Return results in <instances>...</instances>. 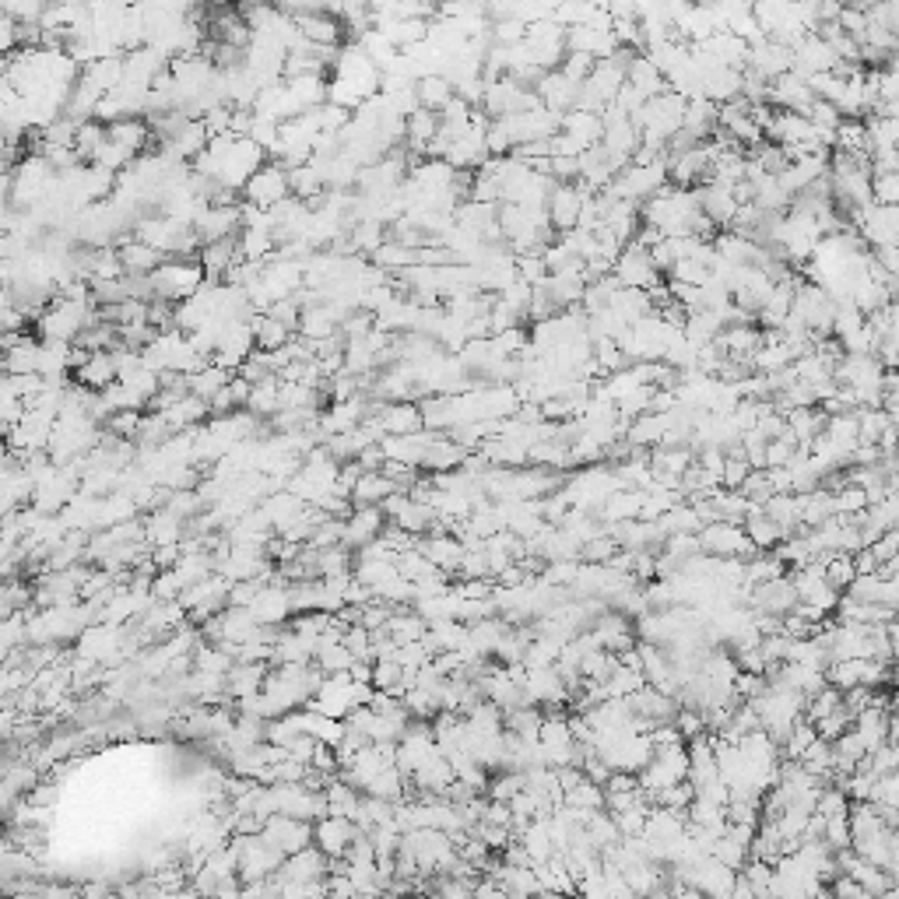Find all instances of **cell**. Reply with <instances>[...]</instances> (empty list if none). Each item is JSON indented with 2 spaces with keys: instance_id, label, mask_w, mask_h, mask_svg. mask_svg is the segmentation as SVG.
<instances>
[{
  "instance_id": "1",
  "label": "cell",
  "mask_w": 899,
  "mask_h": 899,
  "mask_svg": "<svg viewBox=\"0 0 899 899\" xmlns=\"http://www.w3.org/2000/svg\"><path fill=\"white\" fill-rule=\"evenodd\" d=\"M148 281H152V292L159 295V299H166V303H183V299H190V295L204 285V267L190 257H169V260L162 257V264L148 274Z\"/></svg>"
},
{
  "instance_id": "2",
  "label": "cell",
  "mask_w": 899,
  "mask_h": 899,
  "mask_svg": "<svg viewBox=\"0 0 899 899\" xmlns=\"http://www.w3.org/2000/svg\"><path fill=\"white\" fill-rule=\"evenodd\" d=\"M661 187H668V166H664V159L643 162V166L629 162V166L619 169V173H615V180L608 183V194L622 197V201L643 204L647 197H654Z\"/></svg>"
},
{
  "instance_id": "3",
  "label": "cell",
  "mask_w": 899,
  "mask_h": 899,
  "mask_svg": "<svg viewBox=\"0 0 899 899\" xmlns=\"http://www.w3.org/2000/svg\"><path fill=\"white\" fill-rule=\"evenodd\" d=\"M478 106H482V113L489 116V120H496V116L524 113V109L541 106V99L527 85H520L517 78L503 74V78L485 81V92H482V102H478Z\"/></svg>"
},
{
  "instance_id": "4",
  "label": "cell",
  "mask_w": 899,
  "mask_h": 899,
  "mask_svg": "<svg viewBox=\"0 0 899 899\" xmlns=\"http://www.w3.org/2000/svg\"><path fill=\"white\" fill-rule=\"evenodd\" d=\"M699 552L706 555H717V559H752L759 555V548L748 541L745 527L734 524V520H713V524L699 527Z\"/></svg>"
},
{
  "instance_id": "5",
  "label": "cell",
  "mask_w": 899,
  "mask_h": 899,
  "mask_svg": "<svg viewBox=\"0 0 899 899\" xmlns=\"http://www.w3.org/2000/svg\"><path fill=\"white\" fill-rule=\"evenodd\" d=\"M243 194H246V204L250 208H274V204H281L288 194H292V183H288V173L285 166H260L253 169V176L243 183Z\"/></svg>"
},
{
  "instance_id": "6",
  "label": "cell",
  "mask_w": 899,
  "mask_h": 899,
  "mask_svg": "<svg viewBox=\"0 0 899 899\" xmlns=\"http://www.w3.org/2000/svg\"><path fill=\"white\" fill-rule=\"evenodd\" d=\"M612 274H615V281L626 285V288H650V285H657V281H664V274L654 267L650 253L643 250V246H636V243L622 246V253L615 257V264H612Z\"/></svg>"
},
{
  "instance_id": "7",
  "label": "cell",
  "mask_w": 899,
  "mask_h": 899,
  "mask_svg": "<svg viewBox=\"0 0 899 899\" xmlns=\"http://www.w3.org/2000/svg\"><path fill=\"white\" fill-rule=\"evenodd\" d=\"M748 605H752V612L787 615L794 605H798V590H794L791 573L773 576V580H766V583H756V587L748 590Z\"/></svg>"
},
{
  "instance_id": "8",
  "label": "cell",
  "mask_w": 899,
  "mask_h": 899,
  "mask_svg": "<svg viewBox=\"0 0 899 899\" xmlns=\"http://www.w3.org/2000/svg\"><path fill=\"white\" fill-rule=\"evenodd\" d=\"M566 50L587 53L594 60H608L622 50L619 39H615L612 25H573L566 29Z\"/></svg>"
},
{
  "instance_id": "9",
  "label": "cell",
  "mask_w": 899,
  "mask_h": 899,
  "mask_svg": "<svg viewBox=\"0 0 899 899\" xmlns=\"http://www.w3.org/2000/svg\"><path fill=\"white\" fill-rule=\"evenodd\" d=\"M583 190L573 183H555L552 194H548L545 201V211H548V225H552L555 232H569L576 229V222H580V211H583Z\"/></svg>"
},
{
  "instance_id": "10",
  "label": "cell",
  "mask_w": 899,
  "mask_h": 899,
  "mask_svg": "<svg viewBox=\"0 0 899 899\" xmlns=\"http://www.w3.org/2000/svg\"><path fill=\"white\" fill-rule=\"evenodd\" d=\"M794 53V67L791 71L798 74H822V71H833L836 64H840V57L833 53V46L826 43V39L819 36V32H805V36L798 39V43L791 46Z\"/></svg>"
},
{
  "instance_id": "11",
  "label": "cell",
  "mask_w": 899,
  "mask_h": 899,
  "mask_svg": "<svg viewBox=\"0 0 899 899\" xmlns=\"http://www.w3.org/2000/svg\"><path fill=\"white\" fill-rule=\"evenodd\" d=\"M748 71H756L759 78L773 81L780 74H787L794 67V53L791 46L777 43V39H759L756 46H748V60H745Z\"/></svg>"
},
{
  "instance_id": "12",
  "label": "cell",
  "mask_w": 899,
  "mask_h": 899,
  "mask_svg": "<svg viewBox=\"0 0 899 899\" xmlns=\"http://www.w3.org/2000/svg\"><path fill=\"white\" fill-rule=\"evenodd\" d=\"M299 36L313 46H331V50H341V39H345V25H341L338 15L331 11H310V15L292 18Z\"/></svg>"
},
{
  "instance_id": "13",
  "label": "cell",
  "mask_w": 899,
  "mask_h": 899,
  "mask_svg": "<svg viewBox=\"0 0 899 899\" xmlns=\"http://www.w3.org/2000/svg\"><path fill=\"white\" fill-rule=\"evenodd\" d=\"M576 92H580V85H576L573 78H566L559 67L545 71L538 78V85H534V95L541 99V106L552 109V113H559V116L576 106Z\"/></svg>"
},
{
  "instance_id": "14",
  "label": "cell",
  "mask_w": 899,
  "mask_h": 899,
  "mask_svg": "<svg viewBox=\"0 0 899 899\" xmlns=\"http://www.w3.org/2000/svg\"><path fill=\"white\" fill-rule=\"evenodd\" d=\"M418 552H422L432 566H439L446 576H450L461 569V559L468 548H464V541L457 538V534L443 531V534H429V538H418Z\"/></svg>"
},
{
  "instance_id": "15",
  "label": "cell",
  "mask_w": 899,
  "mask_h": 899,
  "mask_svg": "<svg viewBox=\"0 0 899 899\" xmlns=\"http://www.w3.org/2000/svg\"><path fill=\"white\" fill-rule=\"evenodd\" d=\"M590 633L597 636V643L605 650H612V654H619V650L633 647L636 643V629L633 622H629V615L615 612V608H608L605 615H597L594 626H590Z\"/></svg>"
},
{
  "instance_id": "16",
  "label": "cell",
  "mask_w": 899,
  "mask_h": 899,
  "mask_svg": "<svg viewBox=\"0 0 899 899\" xmlns=\"http://www.w3.org/2000/svg\"><path fill=\"white\" fill-rule=\"evenodd\" d=\"M843 594H850L854 601H875V605L896 608L899 605V576L882 580L878 573H857L854 580L847 583Z\"/></svg>"
},
{
  "instance_id": "17",
  "label": "cell",
  "mask_w": 899,
  "mask_h": 899,
  "mask_svg": "<svg viewBox=\"0 0 899 899\" xmlns=\"http://www.w3.org/2000/svg\"><path fill=\"white\" fill-rule=\"evenodd\" d=\"M313 836H317L320 850H324L327 857H338V854H345V850L352 847V840L359 836V829H355V819H348V815L327 812V819H320V826L313 829Z\"/></svg>"
},
{
  "instance_id": "18",
  "label": "cell",
  "mask_w": 899,
  "mask_h": 899,
  "mask_svg": "<svg viewBox=\"0 0 899 899\" xmlns=\"http://www.w3.org/2000/svg\"><path fill=\"white\" fill-rule=\"evenodd\" d=\"M713 345H717L727 359H748V355L763 345V327H756L752 320H745V324H727L724 331L717 334Z\"/></svg>"
},
{
  "instance_id": "19",
  "label": "cell",
  "mask_w": 899,
  "mask_h": 899,
  "mask_svg": "<svg viewBox=\"0 0 899 899\" xmlns=\"http://www.w3.org/2000/svg\"><path fill=\"white\" fill-rule=\"evenodd\" d=\"M692 194H696L699 211H703L713 225H727L734 215V208H738V201L731 197V187H724V183L706 180V183H699V190H692Z\"/></svg>"
},
{
  "instance_id": "20",
  "label": "cell",
  "mask_w": 899,
  "mask_h": 899,
  "mask_svg": "<svg viewBox=\"0 0 899 899\" xmlns=\"http://www.w3.org/2000/svg\"><path fill=\"white\" fill-rule=\"evenodd\" d=\"M626 81L636 88V92L647 95V99H650V95L668 92V78L657 71V64L647 57V53H629V60H626Z\"/></svg>"
},
{
  "instance_id": "21",
  "label": "cell",
  "mask_w": 899,
  "mask_h": 899,
  "mask_svg": "<svg viewBox=\"0 0 899 899\" xmlns=\"http://www.w3.org/2000/svg\"><path fill=\"white\" fill-rule=\"evenodd\" d=\"M559 130L569 137H576V141L583 144V148H590V144H601V130H605V123H601V113H590V109H566V113L559 116Z\"/></svg>"
},
{
  "instance_id": "22",
  "label": "cell",
  "mask_w": 899,
  "mask_h": 899,
  "mask_svg": "<svg viewBox=\"0 0 899 899\" xmlns=\"http://www.w3.org/2000/svg\"><path fill=\"white\" fill-rule=\"evenodd\" d=\"M703 95L710 102H717V106H724V102L738 99V95H741V71H738V67L713 64L710 71H703Z\"/></svg>"
},
{
  "instance_id": "23",
  "label": "cell",
  "mask_w": 899,
  "mask_h": 899,
  "mask_svg": "<svg viewBox=\"0 0 899 899\" xmlns=\"http://www.w3.org/2000/svg\"><path fill=\"white\" fill-rule=\"evenodd\" d=\"M784 422H787V432L794 436V443L808 450L812 439L822 432V425H826V411H822L819 404H812V408H787Z\"/></svg>"
},
{
  "instance_id": "24",
  "label": "cell",
  "mask_w": 899,
  "mask_h": 899,
  "mask_svg": "<svg viewBox=\"0 0 899 899\" xmlns=\"http://www.w3.org/2000/svg\"><path fill=\"white\" fill-rule=\"evenodd\" d=\"M383 534V510H376V506H359V510L352 513V520L345 524V545L352 548H362L369 545L373 538H380Z\"/></svg>"
},
{
  "instance_id": "25",
  "label": "cell",
  "mask_w": 899,
  "mask_h": 899,
  "mask_svg": "<svg viewBox=\"0 0 899 899\" xmlns=\"http://www.w3.org/2000/svg\"><path fill=\"white\" fill-rule=\"evenodd\" d=\"M380 429L383 436H404V432H415L422 429V415H418V404L411 401H394L387 408H380Z\"/></svg>"
},
{
  "instance_id": "26",
  "label": "cell",
  "mask_w": 899,
  "mask_h": 899,
  "mask_svg": "<svg viewBox=\"0 0 899 899\" xmlns=\"http://www.w3.org/2000/svg\"><path fill=\"white\" fill-rule=\"evenodd\" d=\"M468 454H471L468 446L454 443L450 436L436 432V439H432L429 450H425V461L422 464H425V468H432V471H454V468H461L464 457H468Z\"/></svg>"
},
{
  "instance_id": "27",
  "label": "cell",
  "mask_w": 899,
  "mask_h": 899,
  "mask_svg": "<svg viewBox=\"0 0 899 899\" xmlns=\"http://www.w3.org/2000/svg\"><path fill=\"white\" fill-rule=\"evenodd\" d=\"M415 95H418V106L439 113L446 102L454 99V85H450L446 74H422V78L415 81Z\"/></svg>"
},
{
  "instance_id": "28",
  "label": "cell",
  "mask_w": 899,
  "mask_h": 899,
  "mask_svg": "<svg viewBox=\"0 0 899 899\" xmlns=\"http://www.w3.org/2000/svg\"><path fill=\"white\" fill-rule=\"evenodd\" d=\"M763 513L770 520H777L784 538L801 527V510H798V496H794V492H773V496L763 503Z\"/></svg>"
},
{
  "instance_id": "29",
  "label": "cell",
  "mask_w": 899,
  "mask_h": 899,
  "mask_svg": "<svg viewBox=\"0 0 899 899\" xmlns=\"http://www.w3.org/2000/svg\"><path fill=\"white\" fill-rule=\"evenodd\" d=\"M752 187H756V197H752V204H756L763 215H773V211H787V208H791L794 197L787 194L784 187H780L777 173H763L756 183H752Z\"/></svg>"
},
{
  "instance_id": "30",
  "label": "cell",
  "mask_w": 899,
  "mask_h": 899,
  "mask_svg": "<svg viewBox=\"0 0 899 899\" xmlns=\"http://www.w3.org/2000/svg\"><path fill=\"white\" fill-rule=\"evenodd\" d=\"M116 257H120L123 264V274H152L155 267L162 264V253L152 250L148 243H141V239H134V243L120 246L116 250Z\"/></svg>"
},
{
  "instance_id": "31",
  "label": "cell",
  "mask_w": 899,
  "mask_h": 899,
  "mask_svg": "<svg viewBox=\"0 0 899 899\" xmlns=\"http://www.w3.org/2000/svg\"><path fill=\"white\" fill-rule=\"evenodd\" d=\"M798 763L805 766L808 773H815V777H819V780L833 777V773H836V752H833V741H826V738H815L812 745H808L805 752H801V759H798Z\"/></svg>"
},
{
  "instance_id": "32",
  "label": "cell",
  "mask_w": 899,
  "mask_h": 899,
  "mask_svg": "<svg viewBox=\"0 0 899 899\" xmlns=\"http://www.w3.org/2000/svg\"><path fill=\"white\" fill-rule=\"evenodd\" d=\"M833 148L840 152H864L868 155V130H864L861 116H843L833 130Z\"/></svg>"
},
{
  "instance_id": "33",
  "label": "cell",
  "mask_w": 899,
  "mask_h": 899,
  "mask_svg": "<svg viewBox=\"0 0 899 899\" xmlns=\"http://www.w3.org/2000/svg\"><path fill=\"white\" fill-rule=\"evenodd\" d=\"M583 833L590 836V843H594V847H597V854H601V850H605V847H612V843H619V840H622V833H619V826H615L612 812H605V808H597V812H590V819L583 822Z\"/></svg>"
},
{
  "instance_id": "34",
  "label": "cell",
  "mask_w": 899,
  "mask_h": 899,
  "mask_svg": "<svg viewBox=\"0 0 899 899\" xmlns=\"http://www.w3.org/2000/svg\"><path fill=\"white\" fill-rule=\"evenodd\" d=\"M562 643L566 640H559V636L534 633L531 643H527V650H524V668H552L555 657H559V650H562Z\"/></svg>"
},
{
  "instance_id": "35",
  "label": "cell",
  "mask_w": 899,
  "mask_h": 899,
  "mask_svg": "<svg viewBox=\"0 0 899 899\" xmlns=\"http://www.w3.org/2000/svg\"><path fill=\"white\" fill-rule=\"evenodd\" d=\"M253 345L260 348V352H274V348H281L288 341V327L281 324V320H274L271 313H264V317L253 320Z\"/></svg>"
},
{
  "instance_id": "36",
  "label": "cell",
  "mask_w": 899,
  "mask_h": 899,
  "mask_svg": "<svg viewBox=\"0 0 899 899\" xmlns=\"http://www.w3.org/2000/svg\"><path fill=\"white\" fill-rule=\"evenodd\" d=\"M643 685H647V675H643V671H633V668H622V664H615L612 675L605 678L608 699L633 696V692H636V689H643Z\"/></svg>"
},
{
  "instance_id": "37",
  "label": "cell",
  "mask_w": 899,
  "mask_h": 899,
  "mask_svg": "<svg viewBox=\"0 0 899 899\" xmlns=\"http://www.w3.org/2000/svg\"><path fill=\"white\" fill-rule=\"evenodd\" d=\"M489 345L496 355H506V359H517V355L527 352V345H531V338H527L524 327H506V331H496L489 334Z\"/></svg>"
},
{
  "instance_id": "38",
  "label": "cell",
  "mask_w": 899,
  "mask_h": 899,
  "mask_svg": "<svg viewBox=\"0 0 899 899\" xmlns=\"http://www.w3.org/2000/svg\"><path fill=\"white\" fill-rule=\"evenodd\" d=\"M819 738V734H815V724L808 717H798L791 724V731L784 734V741H780V748H784V756L787 759H801V752H805L808 745H812V741Z\"/></svg>"
},
{
  "instance_id": "39",
  "label": "cell",
  "mask_w": 899,
  "mask_h": 899,
  "mask_svg": "<svg viewBox=\"0 0 899 899\" xmlns=\"http://www.w3.org/2000/svg\"><path fill=\"white\" fill-rule=\"evenodd\" d=\"M562 805H573V808H590V812H597V808H605V787L594 784V780L583 777L580 784L573 787V791L562 794Z\"/></svg>"
},
{
  "instance_id": "40",
  "label": "cell",
  "mask_w": 899,
  "mask_h": 899,
  "mask_svg": "<svg viewBox=\"0 0 899 899\" xmlns=\"http://www.w3.org/2000/svg\"><path fill=\"white\" fill-rule=\"evenodd\" d=\"M668 278L685 281V285H703V281L710 278V264L699 257H678L675 264L668 267Z\"/></svg>"
},
{
  "instance_id": "41",
  "label": "cell",
  "mask_w": 899,
  "mask_h": 899,
  "mask_svg": "<svg viewBox=\"0 0 899 899\" xmlns=\"http://www.w3.org/2000/svg\"><path fill=\"white\" fill-rule=\"evenodd\" d=\"M850 720H854V717H850L847 706L840 703L833 713H826V717L815 720V734H819V738H826V741H836V738H840V734L850 727Z\"/></svg>"
},
{
  "instance_id": "42",
  "label": "cell",
  "mask_w": 899,
  "mask_h": 899,
  "mask_svg": "<svg viewBox=\"0 0 899 899\" xmlns=\"http://www.w3.org/2000/svg\"><path fill=\"white\" fill-rule=\"evenodd\" d=\"M696 798V787H692V780H678V784L664 787V791H657L654 805H664V808H689V801Z\"/></svg>"
},
{
  "instance_id": "43",
  "label": "cell",
  "mask_w": 899,
  "mask_h": 899,
  "mask_svg": "<svg viewBox=\"0 0 899 899\" xmlns=\"http://www.w3.org/2000/svg\"><path fill=\"white\" fill-rule=\"evenodd\" d=\"M647 808L650 805H629V808H622V812H612V819H615V826H619V833L622 836H643V822H647Z\"/></svg>"
},
{
  "instance_id": "44",
  "label": "cell",
  "mask_w": 899,
  "mask_h": 899,
  "mask_svg": "<svg viewBox=\"0 0 899 899\" xmlns=\"http://www.w3.org/2000/svg\"><path fill=\"white\" fill-rule=\"evenodd\" d=\"M485 791H489L492 801H510L517 791H524V773H520V770H506L503 777L489 780V784H485Z\"/></svg>"
},
{
  "instance_id": "45",
  "label": "cell",
  "mask_w": 899,
  "mask_h": 899,
  "mask_svg": "<svg viewBox=\"0 0 899 899\" xmlns=\"http://www.w3.org/2000/svg\"><path fill=\"white\" fill-rule=\"evenodd\" d=\"M822 843H826L829 850H843V847H850V822H847V812H843V815H826V829H822Z\"/></svg>"
},
{
  "instance_id": "46",
  "label": "cell",
  "mask_w": 899,
  "mask_h": 899,
  "mask_svg": "<svg viewBox=\"0 0 899 899\" xmlns=\"http://www.w3.org/2000/svg\"><path fill=\"white\" fill-rule=\"evenodd\" d=\"M871 201L896 204L899 201V173H871Z\"/></svg>"
},
{
  "instance_id": "47",
  "label": "cell",
  "mask_w": 899,
  "mask_h": 899,
  "mask_svg": "<svg viewBox=\"0 0 899 899\" xmlns=\"http://www.w3.org/2000/svg\"><path fill=\"white\" fill-rule=\"evenodd\" d=\"M517 278L531 281L534 288L545 285L548 267H545V260H541V253H517Z\"/></svg>"
},
{
  "instance_id": "48",
  "label": "cell",
  "mask_w": 899,
  "mask_h": 899,
  "mask_svg": "<svg viewBox=\"0 0 899 899\" xmlns=\"http://www.w3.org/2000/svg\"><path fill=\"white\" fill-rule=\"evenodd\" d=\"M850 808V798L847 794L840 791V787H822L819 791V798H815V808L812 812H819V815H843Z\"/></svg>"
},
{
  "instance_id": "49",
  "label": "cell",
  "mask_w": 899,
  "mask_h": 899,
  "mask_svg": "<svg viewBox=\"0 0 899 899\" xmlns=\"http://www.w3.org/2000/svg\"><path fill=\"white\" fill-rule=\"evenodd\" d=\"M594 64H597V60H594V57H587V53L566 50V57H562L559 71L566 74V78H573L576 85H580V81H587V74L594 71Z\"/></svg>"
},
{
  "instance_id": "50",
  "label": "cell",
  "mask_w": 899,
  "mask_h": 899,
  "mask_svg": "<svg viewBox=\"0 0 899 899\" xmlns=\"http://www.w3.org/2000/svg\"><path fill=\"white\" fill-rule=\"evenodd\" d=\"M738 492L741 496L748 499V503H766V499L773 496V489H770V482H766V471H748V478L745 482L738 485Z\"/></svg>"
},
{
  "instance_id": "51",
  "label": "cell",
  "mask_w": 899,
  "mask_h": 899,
  "mask_svg": "<svg viewBox=\"0 0 899 899\" xmlns=\"http://www.w3.org/2000/svg\"><path fill=\"white\" fill-rule=\"evenodd\" d=\"M871 552H875V559H892V555H899V527H889V531H882L875 541H871Z\"/></svg>"
},
{
  "instance_id": "52",
  "label": "cell",
  "mask_w": 899,
  "mask_h": 899,
  "mask_svg": "<svg viewBox=\"0 0 899 899\" xmlns=\"http://www.w3.org/2000/svg\"><path fill=\"white\" fill-rule=\"evenodd\" d=\"M492 583L496 580H464L454 587L457 597H489L492 594Z\"/></svg>"
},
{
  "instance_id": "53",
  "label": "cell",
  "mask_w": 899,
  "mask_h": 899,
  "mask_svg": "<svg viewBox=\"0 0 899 899\" xmlns=\"http://www.w3.org/2000/svg\"><path fill=\"white\" fill-rule=\"evenodd\" d=\"M871 257H875L878 264L885 267V271H892V274L899 271V246L896 243H892V246H871Z\"/></svg>"
},
{
  "instance_id": "54",
  "label": "cell",
  "mask_w": 899,
  "mask_h": 899,
  "mask_svg": "<svg viewBox=\"0 0 899 899\" xmlns=\"http://www.w3.org/2000/svg\"><path fill=\"white\" fill-rule=\"evenodd\" d=\"M850 559H854V573H875V569H878V559H875V552H871L868 545L857 548Z\"/></svg>"
},
{
  "instance_id": "55",
  "label": "cell",
  "mask_w": 899,
  "mask_h": 899,
  "mask_svg": "<svg viewBox=\"0 0 899 899\" xmlns=\"http://www.w3.org/2000/svg\"><path fill=\"white\" fill-rule=\"evenodd\" d=\"M594 4H605V0H594Z\"/></svg>"
}]
</instances>
